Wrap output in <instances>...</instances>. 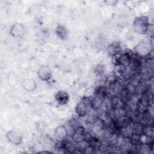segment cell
I'll return each mask as SVG.
<instances>
[{"mask_svg":"<svg viewBox=\"0 0 154 154\" xmlns=\"http://www.w3.org/2000/svg\"><path fill=\"white\" fill-rule=\"evenodd\" d=\"M57 34V35L60 37L61 39H64L66 37L67 35V32H66V29L62 26H58L57 28V31H56Z\"/></svg>","mask_w":154,"mask_h":154,"instance_id":"7","label":"cell"},{"mask_svg":"<svg viewBox=\"0 0 154 154\" xmlns=\"http://www.w3.org/2000/svg\"><path fill=\"white\" fill-rule=\"evenodd\" d=\"M35 81L31 79H27L24 82V87L28 90H32L35 88Z\"/></svg>","mask_w":154,"mask_h":154,"instance_id":"8","label":"cell"},{"mask_svg":"<svg viewBox=\"0 0 154 154\" xmlns=\"http://www.w3.org/2000/svg\"><path fill=\"white\" fill-rule=\"evenodd\" d=\"M139 51L137 52L139 57H146L150 53V46L146 43L140 44Z\"/></svg>","mask_w":154,"mask_h":154,"instance_id":"3","label":"cell"},{"mask_svg":"<svg viewBox=\"0 0 154 154\" xmlns=\"http://www.w3.org/2000/svg\"><path fill=\"white\" fill-rule=\"evenodd\" d=\"M149 26V23L146 17H139L137 18L134 23V27L136 32L140 34H145Z\"/></svg>","mask_w":154,"mask_h":154,"instance_id":"1","label":"cell"},{"mask_svg":"<svg viewBox=\"0 0 154 154\" xmlns=\"http://www.w3.org/2000/svg\"><path fill=\"white\" fill-rule=\"evenodd\" d=\"M91 105H92L91 101H90L88 100H87V102L86 100L82 101L76 107V112L80 116H84L87 113L88 108L89 107V106Z\"/></svg>","mask_w":154,"mask_h":154,"instance_id":"2","label":"cell"},{"mask_svg":"<svg viewBox=\"0 0 154 154\" xmlns=\"http://www.w3.org/2000/svg\"><path fill=\"white\" fill-rule=\"evenodd\" d=\"M55 99L60 104L63 105L67 102L69 96L68 94L64 91H59L56 94Z\"/></svg>","mask_w":154,"mask_h":154,"instance_id":"5","label":"cell"},{"mask_svg":"<svg viewBox=\"0 0 154 154\" xmlns=\"http://www.w3.org/2000/svg\"><path fill=\"white\" fill-rule=\"evenodd\" d=\"M44 73L39 71L38 75L40 78L43 80H48L51 78V70L49 69V67H42L40 69Z\"/></svg>","mask_w":154,"mask_h":154,"instance_id":"6","label":"cell"},{"mask_svg":"<svg viewBox=\"0 0 154 154\" xmlns=\"http://www.w3.org/2000/svg\"><path fill=\"white\" fill-rule=\"evenodd\" d=\"M121 50V46L117 42L112 43L108 47V51L111 55H116L119 54Z\"/></svg>","mask_w":154,"mask_h":154,"instance_id":"4","label":"cell"}]
</instances>
